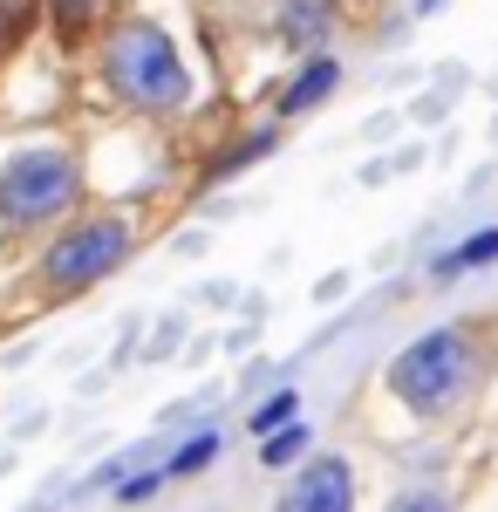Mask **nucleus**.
<instances>
[{
    "instance_id": "obj_1",
    "label": "nucleus",
    "mask_w": 498,
    "mask_h": 512,
    "mask_svg": "<svg viewBox=\"0 0 498 512\" xmlns=\"http://www.w3.org/2000/svg\"><path fill=\"white\" fill-rule=\"evenodd\" d=\"M96 69H103V89L137 117H185L192 110V62L178 55V41L151 14H116L96 41Z\"/></svg>"
},
{
    "instance_id": "obj_2",
    "label": "nucleus",
    "mask_w": 498,
    "mask_h": 512,
    "mask_svg": "<svg viewBox=\"0 0 498 512\" xmlns=\"http://www.w3.org/2000/svg\"><path fill=\"white\" fill-rule=\"evenodd\" d=\"M383 383H389V396H396L410 417H423V424L458 417L464 403L478 396V383H485V342H478L471 321L430 328V335H417L410 349L389 355Z\"/></svg>"
},
{
    "instance_id": "obj_3",
    "label": "nucleus",
    "mask_w": 498,
    "mask_h": 512,
    "mask_svg": "<svg viewBox=\"0 0 498 512\" xmlns=\"http://www.w3.org/2000/svg\"><path fill=\"white\" fill-rule=\"evenodd\" d=\"M82 158L69 144H21L0 158V233H48L76 219Z\"/></svg>"
},
{
    "instance_id": "obj_4",
    "label": "nucleus",
    "mask_w": 498,
    "mask_h": 512,
    "mask_svg": "<svg viewBox=\"0 0 498 512\" xmlns=\"http://www.w3.org/2000/svg\"><path fill=\"white\" fill-rule=\"evenodd\" d=\"M130 253H137V226H130L123 212H76V219L55 226V239H48V253H41V267H35V287L48 301L89 294V287H103Z\"/></svg>"
},
{
    "instance_id": "obj_5",
    "label": "nucleus",
    "mask_w": 498,
    "mask_h": 512,
    "mask_svg": "<svg viewBox=\"0 0 498 512\" xmlns=\"http://www.w3.org/2000/svg\"><path fill=\"white\" fill-rule=\"evenodd\" d=\"M273 512H355V465L335 451H314L294 465L287 492L273 499Z\"/></svg>"
},
{
    "instance_id": "obj_6",
    "label": "nucleus",
    "mask_w": 498,
    "mask_h": 512,
    "mask_svg": "<svg viewBox=\"0 0 498 512\" xmlns=\"http://www.w3.org/2000/svg\"><path fill=\"white\" fill-rule=\"evenodd\" d=\"M342 28V0H280V41L294 55H328Z\"/></svg>"
},
{
    "instance_id": "obj_7",
    "label": "nucleus",
    "mask_w": 498,
    "mask_h": 512,
    "mask_svg": "<svg viewBox=\"0 0 498 512\" xmlns=\"http://www.w3.org/2000/svg\"><path fill=\"white\" fill-rule=\"evenodd\" d=\"M335 89H342V62H335V55H307L301 76L280 89V117H307V110H321Z\"/></svg>"
},
{
    "instance_id": "obj_8",
    "label": "nucleus",
    "mask_w": 498,
    "mask_h": 512,
    "mask_svg": "<svg viewBox=\"0 0 498 512\" xmlns=\"http://www.w3.org/2000/svg\"><path fill=\"white\" fill-rule=\"evenodd\" d=\"M492 260H498V226H485V233H471L464 246L437 253V260H430V274H437V280H458V274H471V267H492Z\"/></svg>"
},
{
    "instance_id": "obj_9",
    "label": "nucleus",
    "mask_w": 498,
    "mask_h": 512,
    "mask_svg": "<svg viewBox=\"0 0 498 512\" xmlns=\"http://www.w3.org/2000/svg\"><path fill=\"white\" fill-rule=\"evenodd\" d=\"M41 7H48V21H55L62 41H82L110 21V0H41Z\"/></svg>"
},
{
    "instance_id": "obj_10",
    "label": "nucleus",
    "mask_w": 498,
    "mask_h": 512,
    "mask_svg": "<svg viewBox=\"0 0 498 512\" xmlns=\"http://www.w3.org/2000/svg\"><path fill=\"white\" fill-rule=\"evenodd\" d=\"M307 444H314V431L294 417V424L267 431V444H260V465H267V472H287V465H301V458H307Z\"/></svg>"
},
{
    "instance_id": "obj_11",
    "label": "nucleus",
    "mask_w": 498,
    "mask_h": 512,
    "mask_svg": "<svg viewBox=\"0 0 498 512\" xmlns=\"http://www.w3.org/2000/svg\"><path fill=\"white\" fill-rule=\"evenodd\" d=\"M273 144H280V130H253L246 144H226V151L212 158V171H205V178H212V185H226L232 171H246V164H253V158H267Z\"/></svg>"
},
{
    "instance_id": "obj_12",
    "label": "nucleus",
    "mask_w": 498,
    "mask_h": 512,
    "mask_svg": "<svg viewBox=\"0 0 498 512\" xmlns=\"http://www.w3.org/2000/svg\"><path fill=\"white\" fill-rule=\"evenodd\" d=\"M212 458H219V431H192L171 458H164V478H198Z\"/></svg>"
},
{
    "instance_id": "obj_13",
    "label": "nucleus",
    "mask_w": 498,
    "mask_h": 512,
    "mask_svg": "<svg viewBox=\"0 0 498 512\" xmlns=\"http://www.w3.org/2000/svg\"><path fill=\"white\" fill-rule=\"evenodd\" d=\"M35 14H41V0H0V62H7V55L28 41Z\"/></svg>"
},
{
    "instance_id": "obj_14",
    "label": "nucleus",
    "mask_w": 498,
    "mask_h": 512,
    "mask_svg": "<svg viewBox=\"0 0 498 512\" xmlns=\"http://www.w3.org/2000/svg\"><path fill=\"white\" fill-rule=\"evenodd\" d=\"M301 417V390H273L260 410H253V437H267V431H280V424H294Z\"/></svg>"
},
{
    "instance_id": "obj_15",
    "label": "nucleus",
    "mask_w": 498,
    "mask_h": 512,
    "mask_svg": "<svg viewBox=\"0 0 498 512\" xmlns=\"http://www.w3.org/2000/svg\"><path fill=\"white\" fill-rule=\"evenodd\" d=\"M157 492H164V465H151V472H123V478H116V506H151Z\"/></svg>"
},
{
    "instance_id": "obj_16",
    "label": "nucleus",
    "mask_w": 498,
    "mask_h": 512,
    "mask_svg": "<svg viewBox=\"0 0 498 512\" xmlns=\"http://www.w3.org/2000/svg\"><path fill=\"white\" fill-rule=\"evenodd\" d=\"M389 512H451V499H437V492H403V499H389Z\"/></svg>"
},
{
    "instance_id": "obj_17",
    "label": "nucleus",
    "mask_w": 498,
    "mask_h": 512,
    "mask_svg": "<svg viewBox=\"0 0 498 512\" xmlns=\"http://www.w3.org/2000/svg\"><path fill=\"white\" fill-rule=\"evenodd\" d=\"M417 7H423V14H437V7H444V0H417Z\"/></svg>"
}]
</instances>
